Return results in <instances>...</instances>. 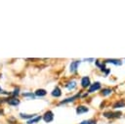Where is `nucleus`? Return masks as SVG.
I'll return each mask as SVG.
<instances>
[{"label": "nucleus", "instance_id": "0eeeda50", "mask_svg": "<svg viewBox=\"0 0 125 124\" xmlns=\"http://www.w3.org/2000/svg\"><path fill=\"white\" fill-rule=\"evenodd\" d=\"M88 110H89L88 107H86V106H84V105H79V106L76 107V113H77V114L85 113V112H87Z\"/></svg>", "mask_w": 125, "mask_h": 124}, {"label": "nucleus", "instance_id": "f8f14e48", "mask_svg": "<svg viewBox=\"0 0 125 124\" xmlns=\"http://www.w3.org/2000/svg\"><path fill=\"white\" fill-rule=\"evenodd\" d=\"M104 62H110V63H113L115 65H121V61L120 60H114V59H108V60H105Z\"/></svg>", "mask_w": 125, "mask_h": 124}, {"label": "nucleus", "instance_id": "5701e85b", "mask_svg": "<svg viewBox=\"0 0 125 124\" xmlns=\"http://www.w3.org/2000/svg\"><path fill=\"white\" fill-rule=\"evenodd\" d=\"M3 113H4V110H3V109H1V108H0V115H2V114H3Z\"/></svg>", "mask_w": 125, "mask_h": 124}, {"label": "nucleus", "instance_id": "ddd939ff", "mask_svg": "<svg viewBox=\"0 0 125 124\" xmlns=\"http://www.w3.org/2000/svg\"><path fill=\"white\" fill-rule=\"evenodd\" d=\"M65 87H66L68 90H73V89L76 87V82H75V81H70V82H68L67 84H65Z\"/></svg>", "mask_w": 125, "mask_h": 124}, {"label": "nucleus", "instance_id": "4be33fe9", "mask_svg": "<svg viewBox=\"0 0 125 124\" xmlns=\"http://www.w3.org/2000/svg\"><path fill=\"white\" fill-rule=\"evenodd\" d=\"M80 124H88V121H86V120H85V121H82Z\"/></svg>", "mask_w": 125, "mask_h": 124}, {"label": "nucleus", "instance_id": "20e7f679", "mask_svg": "<svg viewBox=\"0 0 125 124\" xmlns=\"http://www.w3.org/2000/svg\"><path fill=\"white\" fill-rule=\"evenodd\" d=\"M81 86L83 88H86V87L90 86V78L88 76L82 77V79H81Z\"/></svg>", "mask_w": 125, "mask_h": 124}, {"label": "nucleus", "instance_id": "1a4fd4ad", "mask_svg": "<svg viewBox=\"0 0 125 124\" xmlns=\"http://www.w3.org/2000/svg\"><path fill=\"white\" fill-rule=\"evenodd\" d=\"M80 97V94H77V95H75V96H73V97H71V98H67V99H65V100H63V101H62L60 103L62 104V103H71V102H73L75 99H77V98H79Z\"/></svg>", "mask_w": 125, "mask_h": 124}, {"label": "nucleus", "instance_id": "6e6552de", "mask_svg": "<svg viewBox=\"0 0 125 124\" xmlns=\"http://www.w3.org/2000/svg\"><path fill=\"white\" fill-rule=\"evenodd\" d=\"M51 95H52L53 97H55V98H59V97H61V95H62L61 89H60L59 87H56V88H55V89L52 91Z\"/></svg>", "mask_w": 125, "mask_h": 124}, {"label": "nucleus", "instance_id": "9b49d317", "mask_svg": "<svg viewBox=\"0 0 125 124\" xmlns=\"http://www.w3.org/2000/svg\"><path fill=\"white\" fill-rule=\"evenodd\" d=\"M42 119V116H35L29 120H27V123L26 124H34V123H37L38 121H40Z\"/></svg>", "mask_w": 125, "mask_h": 124}, {"label": "nucleus", "instance_id": "39448f33", "mask_svg": "<svg viewBox=\"0 0 125 124\" xmlns=\"http://www.w3.org/2000/svg\"><path fill=\"white\" fill-rule=\"evenodd\" d=\"M80 63V61H74L70 63V72H75L78 68V65Z\"/></svg>", "mask_w": 125, "mask_h": 124}, {"label": "nucleus", "instance_id": "f3484780", "mask_svg": "<svg viewBox=\"0 0 125 124\" xmlns=\"http://www.w3.org/2000/svg\"><path fill=\"white\" fill-rule=\"evenodd\" d=\"M19 93H20V89H19V88H16V89L11 93V95H12L14 98H16V96H18V95H19Z\"/></svg>", "mask_w": 125, "mask_h": 124}, {"label": "nucleus", "instance_id": "f257e3e1", "mask_svg": "<svg viewBox=\"0 0 125 124\" xmlns=\"http://www.w3.org/2000/svg\"><path fill=\"white\" fill-rule=\"evenodd\" d=\"M43 120L45 121V122H47V123H49V122H51V121H53V119H54V113L51 111V110H47L44 114H43Z\"/></svg>", "mask_w": 125, "mask_h": 124}, {"label": "nucleus", "instance_id": "f03ea898", "mask_svg": "<svg viewBox=\"0 0 125 124\" xmlns=\"http://www.w3.org/2000/svg\"><path fill=\"white\" fill-rule=\"evenodd\" d=\"M104 116L106 118H116V117H120L121 116V112L120 111H116V112H112V111H106L104 113Z\"/></svg>", "mask_w": 125, "mask_h": 124}, {"label": "nucleus", "instance_id": "9d476101", "mask_svg": "<svg viewBox=\"0 0 125 124\" xmlns=\"http://www.w3.org/2000/svg\"><path fill=\"white\" fill-rule=\"evenodd\" d=\"M46 94H47V92L44 89H37L35 91V93H34V95L37 96V97H44Z\"/></svg>", "mask_w": 125, "mask_h": 124}, {"label": "nucleus", "instance_id": "aec40b11", "mask_svg": "<svg viewBox=\"0 0 125 124\" xmlns=\"http://www.w3.org/2000/svg\"><path fill=\"white\" fill-rule=\"evenodd\" d=\"M0 94H6V95H9V94H10V95H11V93H6L5 91H3V90L1 89V87H0Z\"/></svg>", "mask_w": 125, "mask_h": 124}, {"label": "nucleus", "instance_id": "a211bd4d", "mask_svg": "<svg viewBox=\"0 0 125 124\" xmlns=\"http://www.w3.org/2000/svg\"><path fill=\"white\" fill-rule=\"evenodd\" d=\"M23 97H30V98H34V94L32 93H23L22 94Z\"/></svg>", "mask_w": 125, "mask_h": 124}, {"label": "nucleus", "instance_id": "423d86ee", "mask_svg": "<svg viewBox=\"0 0 125 124\" xmlns=\"http://www.w3.org/2000/svg\"><path fill=\"white\" fill-rule=\"evenodd\" d=\"M100 88H101V84H100L99 82H95L94 84H92V85L90 86V88H89V93H93V92L99 90Z\"/></svg>", "mask_w": 125, "mask_h": 124}, {"label": "nucleus", "instance_id": "dca6fc26", "mask_svg": "<svg viewBox=\"0 0 125 124\" xmlns=\"http://www.w3.org/2000/svg\"><path fill=\"white\" fill-rule=\"evenodd\" d=\"M111 92H112L111 89L105 88V89H103V90H102V95H103V96H107V95H110Z\"/></svg>", "mask_w": 125, "mask_h": 124}, {"label": "nucleus", "instance_id": "7ed1b4c3", "mask_svg": "<svg viewBox=\"0 0 125 124\" xmlns=\"http://www.w3.org/2000/svg\"><path fill=\"white\" fill-rule=\"evenodd\" d=\"M7 103L10 104V105H14V106H17L20 104V100L18 98H11V99H8L7 100Z\"/></svg>", "mask_w": 125, "mask_h": 124}, {"label": "nucleus", "instance_id": "4468645a", "mask_svg": "<svg viewBox=\"0 0 125 124\" xmlns=\"http://www.w3.org/2000/svg\"><path fill=\"white\" fill-rule=\"evenodd\" d=\"M36 114H24V113H20V117L21 118H23V119H31L33 117H35Z\"/></svg>", "mask_w": 125, "mask_h": 124}, {"label": "nucleus", "instance_id": "6ab92c4d", "mask_svg": "<svg viewBox=\"0 0 125 124\" xmlns=\"http://www.w3.org/2000/svg\"><path fill=\"white\" fill-rule=\"evenodd\" d=\"M7 100L8 99H2V98H0V103H7Z\"/></svg>", "mask_w": 125, "mask_h": 124}, {"label": "nucleus", "instance_id": "412c9836", "mask_svg": "<svg viewBox=\"0 0 125 124\" xmlns=\"http://www.w3.org/2000/svg\"><path fill=\"white\" fill-rule=\"evenodd\" d=\"M88 124H96V121L95 120H90V121H88Z\"/></svg>", "mask_w": 125, "mask_h": 124}, {"label": "nucleus", "instance_id": "2eb2a0df", "mask_svg": "<svg viewBox=\"0 0 125 124\" xmlns=\"http://www.w3.org/2000/svg\"><path fill=\"white\" fill-rule=\"evenodd\" d=\"M125 106V102L124 101H119L113 104V108H118V107H124Z\"/></svg>", "mask_w": 125, "mask_h": 124}]
</instances>
